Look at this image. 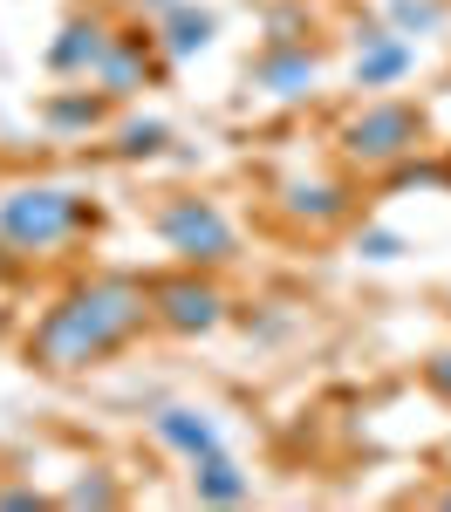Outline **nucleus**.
Here are the masks:
<instances>
[{"instance_id": "10", "label": "nucleus", "mask_w": 451, "mask_h": 512, "mask_svg": "<svg viewBox=\"0 0 451 512\" xmlns=\"http://www.w3.org/2000/svg\"><path fill=\"white\" fill-rule=\"evenodd\" d=\"M151 431H158V444H164V451H178L185 465H192V458H205V451H226L219 424H212L205 410H185V403L158 410V417H151Z\"/></svg>"}, {"instance_id": "13", "label": "nucleus", "mask_w": 451, "mask_h": 512, "mask_svg": "<svg viewBox=\"0 0 451 512\" xmlns=\"http://www.w3.org/2000/svg\"><path fill=\"white\" fill-rule=\"evenodd\" d=\"M192 492H199L205 506H240L246 492H253V478L226 451H205V458H192Z\"/></svg>"}, {"instance_id": "9", "label": "nucleus", "mask_w": 451, "mask_h": 512, "mask_svg": "<svg viewBox=\"0 0 451 512\" xmlns=\"http://www.w3.org/2000/svg\"><path fill=\"white\" fill-rule=\"evenodd\" d=\"M410 62H417V48H410V35H397V28H369L363 48H356V89H390V82L410 76Z\"/></svg>"}, {"instance_id": "15", "label": "nucleus", "mask_w": 451, "mask_h": 512, "mask_svg": "<svg viewBox=\"0 0 451 512\" xmlns=\"http://www.w3.org/2000/svg\"><path fill=\"white\" fill-rule=\"evenodd\" d=\"M438 21H445L438 0H390V28H397V35H431Z\"/></svg>"}, {"instance_id": "4", "label": "nucleus", "mask_w": 451, "mask_h": 512, "mask_svg": "<svg viewBox=\"0 0 451 512\" xmlns=\"http://www.w3.org/2000/svg\"><path fill=\"white\" fill-rule=\"evenodd\" d=\"M424 144V110L417 103H397V96H383V103H363L356 117L342 123V151L369 171H390L397 158H410Z\"/></svg>"}, {"instance_id": "18", "label": "nucleus", "mask_w": 451, "mask_h": 512, "mask_svg": "<svg viewBox=\"0 0 451 512\" xmlns=\"http://www.w3.org/2000/svg\"><path fill=\"white\" fill-rule=\"evenodd\" d=\"M356 253H363V260H397V253H404V233H390V226H363Z\"/></svg>"}, {"instance_id": "12", "label": "nucleus", "mask_w": 451, "mask_h": 512, "mask_svg": "<svg viewBox=\"0 0 451 512\" xmlns=\"http://www.w3.org/2000/svg\"><path fill=\"white\" fill-rule=\"evenodd\" d=\"M212 28H219V21H212L205 7H185V0H178V7L158 21V55L164 62H192V55L212 48Z\"/></svg>"}, {"instance_id": "14", "label": "nucleus", "mask_w": 451, "mask_h": 512, "mask_svg": "<svg viewBox=\"0 0 451 512\" xmlns=\"http://www.w3.org/2000/svg\"><path fill=\"white\" fill-rule=\"evenodd\" d=\"M41 123H48L55 137L96 130V123H103V96H89V89H62V96H48V103H41Z\"/></svg>"}, {"instance_id": "1", "label": "nucleus", "mask_w": 451, "mask_h": 512, "mask_svg": "<svg viewBox=\"0 0 451 512\" xmlns=\"http://www.w3.org/2000/svg\"><path fill=\"white\" fill-rule=\"evenodd\" d=\"M144 321H151V287H137V280H123V274L82 280V287H69V294L35 321L28 362L48 369V376H76L89 362L117 355Z\"/></svg>"}, {"instance_id": "6", "label": "nucleus", "mask_w": 451, "mask_h": 512, "mask_svg": "<svg viewBox=\"0 0 451 512\" xmlns=\"http://www.w3.org/2000/svg\"><path fill=\"white\" fill-rule=\"evenodd\" d=\"M151 69H158V21H137V28L110 35L103 62H96V89L103 96H130V89L151 82Z\"/></svg>"}, {"instance_id": "8", "label": "nucleus", "mask_w": 451, "mask_h": 512, "mask_svg": "<svg viewBox=\"0 0 451 512\" xmlns=\"http://www.w3.org/2000/svg\"><path fill=\"white\" fill-rule=\"evenodd\" d=\"M103 48H110V28H103L96 14H76V21H62V35L48 41V76H62V82L96 76Z\"/></svg>"}, {"instance_id": "3", "label": "nucleus", "mask_w": 451, "mask_h": 512, "mask_svg": "<svg viewBox=\"0 0 451 512\" xmlns=\"http://www.w3.org/2000/svg\"><path fill=\"white\" fill-rule=\"evenodd\" d=\"M151 226H158V239L178 253V260H185V267H226V260L240 253L233 219H226L212 198H199V192L164 198L158 212H151Z\"/></svg>"}, {"instance_id": "5", "label": "nucleus", "mask_w": 451, "mask_h": 512, "mask_svg": "<svg viewBox=\"0 0 451 512\" xmlns=\"http://www.w3.org/2000/svg\"><path fill=\"white\" fill-rule=\"evenodd\" d=\"M151 321L171 328V335H212V328L226 321V294L205 280V267L171 274V280H151Z\"/></svg>"}, {"instance_id": "17", "label": "nucleus", "mask_w": 451, "mask_h": 512, "mask_svg": "<svg viewBox=\"0 0 451 512\" xmlns=\"http://www.w3.org/2000/svg\"><path fill=\"white\" fill-rule=\"evenodd\" d=\"M117 499H123V485L110 472H89L69 485V506H117Z\"/></svg>"}, {"instance_id": "11", "label": "nucleus", "mask_w": 451, "mask_h": 512, "mask_svg": "<svg viewBox=\"0 0 451 512\" xmlns=\"http://www.w3.org/2000/svg\"><path fill=\"white\" fill-rule=\"evenodd\" d=\"M253 82H260L267 96H287V103H294V96H308V89L322 82V62L287 41V48H267V55L253 62Z\"/></svg>"}, {"instance_id": "20", "label": "nucleus", "mask_w": 451, "mask_h": 512, "mask_svg": "<svg viewBox=\"0 0 451 512\" xmlns=\"http://www.w3.org/2000/svg\"><path fill=\"white\" fill-rule=\"evenodd\" d=\"M0 506H14V512H35V506H41V492H28V485H14V492H0Z\"/></svg>"}, {"instance_id": "2", "label": "nucleus", "mask_w": 451, "mask_h": 512, "mask_svg": "<svg viewBox=\"0 0 451 512\" xmlns=\"http://www.w3.org/2000/svg\"><path fill=\"white\" fill-rule=\"evenodd\" d=\"M89 226V198L69 192V185H14V192L0 198V246L7 253H55V246H69V239Z\"/></svg>"}, {"instance_id": "19", "label": "nucleus", "mask_w": 451, "mask_h": 512, "mask_svg": "<svg viewBox=\"0 0 451 512\" xmlns=\"http://www.w3.org/2000/svg\"><path fill=\"white\" fill-rule=\"evenodd\" d=\"M424 383H431V396H445V403H451V349H438L431 362H424Z\"/></svg>"}, {"instance_id": "21", "label": "nucleus", "mask_w": 451, "mask_h": 512, "mask_svg": "<svg viewBox=\"0 0 451 512\" xmlns=\"http://www.w3.org/2000/svg\"><path fill=\"white\" fill-rule=\"evenodd\" d=\"M130 7H144V21H164V14H171L178 0H130Z\"/></svg>"}, {"instance_id": "7", "label": "nucleus", "mask_w": 451, "mask_h": 512, "mask_svg": "<svg viewBox=\"0 0 451 512\" xmlns=\"http://www.w3.org/2000/svg\"><path fill=\"white\" fill-rule=\"evenodd\" d=\"M281 212L294 226H308V233H328V226H342L356 212V198H349V185H335V178H294L281 192Z\"/></svg>"}, {"instance_id": "16", "label": "nucleus", "mask_w": 451, "mask_h": 512, "mask_svg": "<svg viewBox=\"0 0 451 512\" xmlns=\"http://www.w3.org/2000/svg\"><path fill=\"white\" fill-rule=\"evenodd\" d=\"M164 137H171V130H164L158 117L123 123V130H117V151H123V158H158V151H164Z\"/></svg>"}, {"instance_id": "22", "label": "nucleus", "mask_w": 451, "mask_h": 512, "mask_svg": "<svg viewBox=\"0 0 451 512\" xmlns=\"http://www.w3.org/2000/svg\"><path fill=\"white\" fill-rule=\"evenodd\" d=\"M445 506H451V492H445Z\"/></svg>"}]
</instances>
